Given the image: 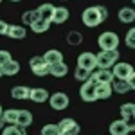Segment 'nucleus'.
Here are the masks:
<instances>
[{
	"label": "nucleus",
	"instance_id": "obj_1",
	"mask_svg": "<svg viewBox=\"0 0 135 135\" xmlns=\"http://www.w3.org/2000/svg\"><path fill=\"white\" fill-rule=\"evenodd\" d=\"M97 58V69H112L117 60H119V51L114 49V51H101L99 54H95Z\"/></svg>",
	"mask_w": 135,
	"mask_h": 135
},
{
	"label": "nucleus",
	"instance_id": "obj_2",
	"mask_svg": "<svg viewBox=\"0 0 135 135\" xmlns=\"http://www.w3.org/2000/svg\"><path fill=\"white\" fill-rule=\"evenodd\" d=\"M29 67H31L32 74L38 76V78H45L47 74H51V67L45 63L43 56H32L29 60Z\"/></svg>",
	"mask_w": 135,
	"mask_h": 135
},
{
	"label": "nucleus",
	"instance_id": "obj_3",
	"mask_svg": "<svg viewBox=\"0 0 135 135\" xmlns=\"http://www.w3.org/2000/svg\"><path fill=\"white\" fill-rule=\"evenodd\" d=\"M81 22H83L86 27H97L99 23H103L101 20V15L97 11V6H92V7H86L81 15Z\"/></svg>",
	"mask_w": 135,
	"mask_h": 135
},
{
	"label": "nucleus",
	"instance_id": "obj_4",
	"mask_svg": "<svg viewBox=\"0 0 135 135\" xmlns=\"http://www.w3.org/2000/svg\"><path fill=\"white\" fill-rule=\"evenodd\" d=\"M97 43H99L101 51H114V49H117V45H119V36L112 31H106L99 36Z\"/></svg>",
	"mask_w": 135,
	"mask_h": 135
},
{
	"label": "nucleus",
	"instance_id": "obj_5",
	"mask_svg": "<svg viewBox=\"0 0 135 135\" xmlns=\"http://www.w3.org/2000/svg\"><path fill=\"white\" fill-rule=\"evenodd\" d=\"M78 67H81L85 70H88V72H94L97 69V58H95V54L94 52H83V54H79Z\"/></svg>",
	"mask_w": 135,
	"mask_h": 135
},
{
	"label": "nucleus",
	"instance_id": "obj_6",
	"mask_svg": "<svg viewBox=\"0 0 135 135\" xmlns=\"http://www.w3.org/2000/svg\"><path fill=\"white\" fill-rule=\"evenodd\" d=\"M58 130H60V133H65V135H79V132H81V126L78 124L74 119L67 117V119H61V121H60Z\"/></svg>",
	"mask_w": 135,
	"mask_h": 135
},
{
	"label": "nucleus",
	"instance_id": "obj_7",
	"mask_svg": "<svg viewBox=\"0 0 135 135\" xmlns=\"http://www.w3.org/2000/svg\"><path fill=\"white\" fill-rule=\"evenodd\" d=\"M112 74H114V78L117 79H123L126 81L132 74H133V67H132V63H115L114 67H112Z\"/></svg>",
	"mask_w": 135,
	"mask_h": 135
},
{
	"label": "nucleus",
	"instance_id": "obj_8",
	"mask_svg": "<svg viewBox=\"0 0 135 135\" xmlns=\"http://www.w3.org/2000/svg\"><path fill=\"white\" fill-rule=\"evenodd\" d=\"M49 103H51V108L56 110V112H61L69 106V95L65 92H56L49 97Z\"/></svg>",
	"mask_w": 135,
	"mask_h": 135
},
{
	"label": "nucleus",
	"instance_id": "obj_9",
	"mask_svg": "<svg viewBox=\"0 0 135 135\" xmlns=\"http://www.w3.org/2000/svg\"><path fill=\"white\" fill-rule=\"evenodd\" d=\"M114 74H112V70H108V69H97V70H94L92 74H90V81L92 83H114Z\"/></svg>",
	"mask_w": 135,
	"mask_h": 135
},
{
	"label": "nucleus",
	"instance_id": "obj_10",
	"mask_svg": "<svg viewBox=\"0 0 135 135\" xmlns=\"http://www.w3.org/2000/svg\"><path fill=\"white\" fill-rule=\"evenodd\" d=\"M79 95H81V99H83L85 103H94V101H97V95H95V83H92L90 79L85 81V83L81 85V88H79Z\"/></svg>",
	"mask_w": 135,
	"mask_h": 135
},
{
	"label": "nucleus",
	"instance_id": "obj_11",
	"mask_svg": "<svg viewBox=\"0 0 135 135\" xmlns=\"http://www.w3.org/2000/svg\"><path fill=\"white\" fill-rule=\"evenodd\" d=\"M54 6L52 4H42V6H38V9H36V15H38V18H42V20H47L51 22L52 16H54Z\"/></svg>",
	"mask_w": 135,
	"mask_h": 135
},
{
	"label": "nucleus",
	"instance_id": "obj_12",
	"mask_svg": "<svg viewBox=\"0 0 135 135\" xmlns=\"http://www.w3.org/2000/svg\"><path fill=\"white\" fill-rule=\"evenodd\" d=\"M110 135H128L130 133V130H128V126H126L124 119H119V121H114L112 124H110Z\"/></svg>",
	"mask_w": 135,
	"mask_h": 135
},
{
	"label": "nucleus",
	"instance_id": "obj_13",
	"mask_svg": "<svg viewBox=\"0 0 135 135\" xmlns=\"http://www.w3.org/2000/svg\"><path fill=\"white\" fill-rule=\"evenodd\" d=\"M29 95H31V88H27L23 85H18V86H13L11 88V97L13 99L23 101V99H29Z\"/></svg>",
	"mask_w": 135,
	"mask_h": 135
},
{
	"label": "nucleus",
	"instance_id": "obj_14",
	"mask_svg": "<svg viewBox=\"0 0 135 135\" xmlns=\"http://www.w3.org/2000/svg\"><path fill=\"white\" fill-rule=\"evenodd\" d=\"M43 60H45V63H47L49 67H52V65H56V63L63 61V54L60 51H56V49H51V51H47L43 54Z\"/></svg>",
	"mask_w": 135,
	"mask_h": 135
},
{
	"label": "nucleus",
	"instance_id": "obj_15",
	"mask_svg": "<svg viewBox=\"0 0 135 135\" xmlns=\"http://www.w3.org/2000/svg\"><path fill=\"white\" fill-rule=\"evenodd\" d=\"M32 124V114L29 110H18V117H16V126L20 128H27Z\"/></svg>",
	"mask_w": 135,
	"mask_h": 135
},
{
	"label": "nucleus",
	"instance_id": "obj_16",
	"mask_svg": "<svg viewBox=\"0 0 135 135\" xmlns=\"http://www.w3.org/2000/svg\"><path fill=\"white\" fill-rule=\"evenodd\" d=\"M49 92L45 90V88H31V95H29V99L34 101V103H45V101H49Z\"/></svg>",
	"mask_w": 135,
	"mask_h": 135
},
{
	"label": "nucleus",
	"instance_id": "obj_17",
	"mask_svg": "<svg viewBox=\"0 0 135 135\" xmlns=\"http://www.w3.org/2000/svg\"><path fill=\"white\" fill-rule=\"evenodd\" d=\"M6 36H9V38H13V40H23V38L27 36V31H25L23 25H9Z\"/></svg>",
	"mask_w": 135,
	"mask_h": 135
},
{
	"label": "nucleus",
	"instance_id": "obj_18",
	"mask_svg": "<svg viewBox=\"0 0 135 135\" xmlns=\"http://www.w3.org/2000/svg\"><path fill=\"white\" fill-rule=\"evenodd\" d=\"M112 85L110 83H97L95 85V95H97V99H108L110 95H112Z\"/></svg>",
	"mask_w": 135,
	"mask_h": 135
},
{
	"label": "nucleus",
	"instance_id": "obj_19",
	"mask_svg": "<svg viewBox=\"0 0 135 135\" xmlns=\"http://www.w3.org/2000/svg\"><path fill=\"white\" fill-rule=\"evenodd\" d=\"M49 27H51V22L42 20V18H36V20L31 23V31L36 32V34H43V32H47V31H49Z\"/></svg>",
	"mask_w": 135,
	"mask_h": 135
},
{
	"label": "nucleus",
	"instance_id": "obj_20",
	"mask_svg": "<svg viewBox=\"0 0 135 135\" xmlns=\"http://www.w3.org/2000/svg\"><path fill=\"white\" fill-rule=\"evenodd\" d=\"M67 20H69V9L67 7H56L51 23H65Z\"/></svg>",
	"mask_w": 135,
	"mask_h": 135
},
{
	"label": "nucleus",
	"instance_id": "obj_21",
	"mask_svg": "<svg viewBox=\"0 0 135 135\" xmlns=\"http://www.w3.org/2000/svg\"><path fill=\"white\" fill-rule=\"evenodd\" d=\"M117 16L123 23H132V22H135V9L133 7H123Z\"/></svg>",
	"mask_w": 135,
	"mask_h": 135
},
{
	"label": "nucleus",
	"instance_id": "obj_22",
	"mask_svg": "<svg viewBox=\"0 0 135 135\" xmlns=\"http://www.w3.org/2000/svg\"><path fill=\"white\" fill-rule=\"evenodd\" d=\"M20 72V63L16 61V60H11L7 61L4 67H2V74L4 76H15V74Z\"/></svg>",
	"mask_w": 135,
	"mask_h": 135
},
{
	"label": "nucleus",
	"instance_id": "obj_23",
	"mask_svg": "<svg viewBox=\"0 0 135 135\" xmlns=\"http://www.w3.org/2000/svg\"><path fill=\"white\" fill-rule=\"evenodd\" d=\"M69 74V67L65 65V63H56V65H52L51 67V76H54V78H65Z\"/></svg>",
	"mask_w": 135,
	"mask_h": 135
},
{
	"label": "nucleus",
	"instance_id": "obj_24",
	"mask_svg": "<svg viewBox=\"0 0 135 135\" xmlns=\"http://www.w3.org/2000/svg\"><path fill=\"white\" fill-rule=\"evenodd\" d=\"M16 117H18V110H15V108L2 112V119L6 121V124H16Z\"/></svg>",
	"mask_w": 135,
	"mask_h": 135
},
{
	"label": "nucleus",
	"instance_id": "obj_25",
	"mask_svg": "<svg viewBox=\"0 0 135 135\" xmlns=\"http://www.w3.org/2000/svg\"><path fill=\"white\" fill-rule=\"evenodd\" d=\"M112 90L117 94H128L130 92V85H128V81H123V79H117L114 83H112Z\"/></svg>",
	"mask_w": 135,
	"mask_h": 135
},
{
	"label": "nucleus",
	"instance_id": "obj_26",
	"mask_svg": "<svg viewBox=\"0 0 135 135\" xmlns=\"http://www.w3.org/2000/svg\"><path fill=\"white\" fill-rule=\"evenodd\" d=\"M81 42H83V34L79 31L67 32V43H69V45H79Z\"/></svg>",
	"mask_w": 135,
	"mask_h": 135
},
{
	"label": "nucleus",
	"instance_id": "obj_27",
	"mask_svg": "<svg viewBox=\"0 0 135 135\" xmlns=\"http://www.w3.org/2000/svg\"><path fill=\"white\" fill-rule=\"evenodd\" d=\"M23 133H25L23 128H20V126H16V124H9L2 130V135H23Z\"/></svg>",
	"mask_w": 135,
	"mask_h": 135
},
{
	"label": "nucleus",
	"instance_id": "obj_28",
	"mask_svg": "<svg viewBox=\"0 0 135 135\" xmlns=\"http://www.w3.org/2000/svg\"><path fill=\"white\" fill-rule=\"evenodd\" d=\"M90 74H92V72L85 70V69H81V67H76V70H74V78L85 83V81H88V79H90Z\"/></svg>",
	"mask_w": 135,
	"mask_h": 135
},
{
	"label": "nucleus",
	"instance_id": "obj_29",
	"mask_svg": "<svg viewBox=\"0 0 135 135\" xmlns=\"http://www.w3.org/2000/svg\"><path fill=\"white\" fill-rule=\"evenodd\" d=\"M135 114V103H124L121 106V115H123V119L126 117H130V115Z\"/></svg>",
	"mask_w": 135,
	"mask_h": 135
},
{
	"label": "nucleus",
	"instance_id": "obj_30",
	"mask_svg": "<svg viewBox=\"0 0 135 135\" xmlns=\"http://www.w3.org/2000/svg\"><path fill=\"white\" fill-rule=\"evenodd\" d=\"M38 18V15H36V11H25L23 15H22V22H23V25H29L31 27V23Z\"/></svg>",
	"mask_w": 135,
	"mask_h": 135
},
{
	"label": "nucleus",
	"instance_id": "obj_31",
	"mask_svg": "<svg viewBox=\"0 0 135 135\" xmlns=\"http://www.w3.org/2000/svg\"><path fill=\"white\" fill-rule=\"evenodd\" d=\"M124 42H126V45H128L130 49H135V27H132L130 31L126 32Z\"/></svg>",
	"mask_w": 135,
	"mask_h": 135
},
{
	"label": "nucleus",
	"instance_id": "obj_32",
	"mask_svg": "<svg viewBox=\"0 0 135 135\" xmlns=\"http://www.w3.org/2000/svg\"><path fill=\"white\" fill-rule=\"evenodd\" d=\"M56 133H60L58 124H45L42 128V135H56Z\"/></svg>",
	"mask_w": 135,
	"mask_h": 135
},
{
	"label": "nucleus",
	"instance_id": "obj_33",
	"mask_svg": "<svg viewBox=\"0 0 135 135\" xmlns=\"http://www.w3.org/2000/svg\"><path fill=\"white\" fill-rule=\"evenodd\" d=\"M11 60H13V58H11L9 51H0V69H2L7 61H11Z\"/></svg>",
	"mask_w": 135,
	"mask_h": 135
},
{
	"label": "nucleus",
	"instance_id": "obj_34",
	"mask_svg": "<svg viewBox=\"0 0 135 135\" xmlns=\"http://www.w3.org/2000/svg\"><path fill=\"white\" fill-rule=\"evenodd\" d=\"M124 123H126V126H128V130H130V132H135V114L130 115V117H126Z\"/></svg>",
	"mask_w": 135,
	"mask_h": 135
},
{
	"label": "nucleus",
	"instance_id": "obj_35",
	"mask_svg": "<svg viewBox=\"0 0 135 135\" xmlns=\"http://www.w3.org/2000/svg\"><path fill=\"white\" fill-rule=\"evenodd\" d=\"M97 11H99V15H101V20H106L108 18V9L104 7V6H97Z\"/></svg>",
	"mask_w": 135,
	"mask_h": 135
},
{
	"label": "nucleus",
	"instance_id": "obj_36",
	"mask_svg": "<svg viewBox=\"0 0 135 135\" xmlns=\"http://www.w3.org/2000/svg\"><path fill=\"white\" fill-rule=\"evenodd\" d=\"M7 29H9V23L0 20V34H7Z\"/></svg>",
	"mask_w": 135,
	"mask_h": 135
},
{
	"label": "nucleus",
	"instance_id": "obj_37",
	"mask_svg": "<svg viewBox=\"0 0 135 135\" xmlns=\"http://www.w3.org/2000/svg\"><path fill=\"white\" fill-rule=\"evenodd\" d=\"M126 81H128V85H130V90H135V70H133V74H132Z\"/></svg>",
	"mask_w": 135,
	"mask_h": 135
},
{
	"label": "nucleus",
	"instance_id": "obj_38",
	"mask_svg": "<svg viewBox=\"0 0 135 135\" xmlns=\"http://www.w3.org/2000/svg\"><path fill=\"white\" fill-rule=\"evenodd\" d=\"M4 128H6V121L0 117V130H4Z\"/></svg>",
	"mask_w": 135,
	"mask_h": 135
},
{
	"label": "nucleus",
	"instance_id": "obj_39",
	"mask_svg": "<svg viewBox=\"0 0 135 135\" xmlns=\"http://www.w3.org/2000/svg\"><path fill=\"white\" fill-rule=\"evenodd\" d=\"M2 112H4V110H2V104H0V117H2Z\"/></svg>",
	"mask_w": 135,
	"mask_h": 135
},
{
	"label": "nucleus",
	"instance_id": "obj_40",
	"mask_svg": "<svg viewBox=\"0 0 135 135\" xmlns=\"http://www.w3.org/2000/svg\"><path fill=\"white\" fill-rule=\"evenodd\" d=\"M2 76H4V74H2V69H0V78H2Z\"/></svg>",
	"mask_w": 135,
	"mask_h": 135
},
{
	"label": "nucleus",
	"instance_id": "obj_41",
	"mask_svg": "<svg viewBox=\"0 0 135 135\" xmlns=\"http://www.w3.org/2000/svg\"><path fill=\"white\" fill-rule=\"evenodd\" d=\"M11 2H20V0H11Z\"/></svg>",
	"mask_w": 135,
	"mask_h": 135
},
{
	"label": "nucleus",
	"instance_id": "obj_42",
	"mask_svg": "<svg viewBox=\"0 0 135 135\" xmlns=\"http://www.w3.org/2000/svg\"><path fill=\"white\" fill-rule=\"evenodd\" d=\"M56 135H65V133H56Z\"/></svg>",
	"mask_w": 135,
	"mask_h": 135
},
{
	"label": "nucleus",
	"instance_id": "obj_43",
	"mask_svg": "<svg viewBox=\"0 0 135 135\" xmlns=\"http://www.w3.org/2000/svg\"><path fill=\"white\" fill-rule=\"evenodd\" d=\"M0 4H2V0H0Z\"/></svg>",
	"mask_w": 135,
	"mask_h": 135
},
{
	"label": "nucleus",
	"instance_id": "obj_44",
	"mask_svg": "<svg viewBox=\"0 0 135 135\" xmlns=\"http://www.w3.org/2000/svg\"><path fill=\"white\" fill-rule=\"evenodd\" d=\"M133 4H135V0H133Z\"/></svg>",
	"mask_w": 135,
	"mask_h": 135
},
{
	"label": "nucleus",
	"instance_id": "obj_45",
	"mask_svg": "<svg viewBox=\"0 0 135 135\" xmlns=\"http://www.w3.org/2000/svg\"><path fill=\"white\" fill-rule=\"evenodd\" d=\"M23 135H25V133H23Z\"/></svg>",
	"mask_w": 135,
	"mask_h": 135
}]
</instances>
